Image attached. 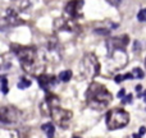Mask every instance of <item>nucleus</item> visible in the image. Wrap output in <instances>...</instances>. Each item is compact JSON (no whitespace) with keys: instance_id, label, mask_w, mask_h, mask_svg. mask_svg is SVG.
<instances>
[{"instance_id":"obj_1","label":"nucleus","mask_w":146,"mask_h":138,"mask_svg":"<svg viewBox=\"0 0 146 138\" xmlns=\"http://www.w3.org/2000/svg\"><path fill=\"white\" fill-rule=\"evenodd\" d=\"M12 51L19 60L22 69L31 75H40L45 68V59L42 58L41 53L32 46L23 45H12Z\"/></svg>"},{"instance_id":"obj_2","label":"nucleus","mask_w":146,"mask_h":138,"mask_svg":"<svg viewBox=\"0 0 146 138\" xmlns=\"http://www.w3.org/2000/svg\"><path fill=\"white\" fill-rule=\"evenodd\" d=\"M111 100H113L111 93L101 83L92 82L86 91V102L88 108L94 110L100 111L106 109V106L111 102Z\"/></svg>"},{"instance_id":"obj_3","label":"nucleus","mask_w":146,"mask_h":138,"mask_svg":"<svg viewBox=\"0 0 146 138\" xmlns=\"http://www.w3.org/2000/svg\"><path fill=\"white\" fill-rule=\"evenodd\" d=\"M106 128L109 131H117V129L124 128L129 123V114L123 109H111L106 113L105 116Z\"/></svg>"},{"instance_id":"obj_4","label":"nucleus","mask_w":146,"mask_h":138,"mask_svg":"<svg viewBox=\"0 0 146 138\" xmlns=\"http://www.w3.org/2000/svg\"><path fill=\"white\" fill-rule=\"evenodd\" d=\"M81 72L86 79H94L100 73V63L95 54L88 53L83 56L81 61Z\"/></svg>"},{"instance_id":"obj_5","label":"nucleus","mask_w":146,"mask_h":138,"mask_svg":"<svg viewBox=\"0 0 146 138\" xmlns=\"http://www.w3.org/2000/svg\"><path fill=\"white\" fill-rule=\"evenodd\" d=\"M128 61V56L124 49H109V67L110 70H118L123 68Z\"/></svg>"},{"instance_id":"obj_6","label":"nucleus","mask_w":146,"mask_h":138,"mask_svg":"<svg viewBox=\"0 0 146 138\" xmlns=\"http://www.w3.org/2000/svg\"><path fill=\"white\" fill-rule=\"evenodd\" d=\"M72 116H73L72 111L60 108V105L53 108V110H51V113H50V118L53 119L54 123H55L56 125H59L60 128H67V127L69 125V123H71V120H72Z\"/></svg>"},{"instance_id":"obj_7","label":"nucleus","mask_w":146,"mask_h":138,"mask_svg":"<svg viewBox=\"0 0 146 138\" xmlns=\"http://www.w3.org/2000/svg\"><path fill=\"white\" fill-rule=\"evenodd\" d=\"M22 113L14 106H1L0 108V123L15 124L21 120Z\"/></svg>"},{"instance_id":"obj_8","label":"nucleus","mask_w":146,"mask_h":138,"mask_svg":"<svg viewBox=\"0 0 146 138\" xmlns=\"http://www.w3.org/2000/svg\"><path fill=\"white\" fill-rule=\"evenodd\" d=\"M82 5H83L82 0H71V1H68L66 8H64L63 17L67 18V19L77 20L82 15Z\"/></svg>"},{"instance_id":"obj_9","label":"nucleus","mask_w":146,"mask_h":138,"mask_svg":"<svg viewBox=\"0 0 146 138\" xmlns=\"http://www.w3.org/2000/svg\"><path fill=\"white\" fill-rule=\"evenodd\" d=\"M60 105V100H59L58 96H55L51 92H46V96L44 97L42 102L40 104V110L44 115L50 116V113L53 110V108Z\"/></svg>"},{"instance_id":"obj_10","label":"nucleus","mask_w":146,"mask_h":138,"mask_svg":"<svg viewBox=\"0 0 146 138\" xmlns=\"http://www.w3.org/2000/svg\"><path fill=\"white\" fill-rule=\"evenodd\" d=\"M55 28L58 31H66V32H78L80 31V26L77 24L76 20L67 19L64 17L55 20Z\"/></svg>"},{"instance_id":"obj_11","label":"nucleus","mask_w":146,"mask_h":138,"mask_svg":"<svg viewBox=\"0 0 146 138\" xmlns=\"http://www.w3.org/2000/svg\"><path fill=\"white\" fill-rule=\"evenodd\" d=\"M1 19L4 20L5 24H8V26H18V24H23V23H25V20L21 19L18 13L15 12L14 9H10V8L5 10Z\"/></svg>"},{"instance_id":"obj_12","label":"nucleus","mask_w":146,"mask_h":138,"mask_svg":"<svg viewBox=\"0 0 146 138\" xmlns=\"http://www.w3.org/2000/svg\"><path fill=\"white\" fill-rule=\"evenodd\" d=\"M37 82L42 90H45L46 92H50L54 88V86L56 85V78L51 74H44L42 73L37 77Z\"/></svg>"},{"instance_id":"obj_13","label":"nucleus","mask_w":146,"mask_h":138,"mask_svg":"<svg viewBox=\"0 0 146 138\" xmlns=\"http://www.w3.org/2000/svg\"><path fill=\"white\" fill-rule=\"evenodd\" d=\"M129 42V37L127 35L119 36V37H113L108 41L109 49H124Z\"/></svg>"},{"instance_id":"obj_14","label":"nucleus","mask_w":146,"mask_h":138,"mask_svg":"<svg viewBox=\"0 0 146 138\" xmlns=\"http://www.w3.org/2000/svg\"><path fill=\"white\" fill-rule=\"evenodd\" d=\"M41 129L45 132V134L48 136V138H54V134H55V128H54V124L46 123V124H44V125L41 127Z\"/></svg>"},{"instance_id":"obj_15","label":"nucleus","mask_w":146,"mask_h":138,"mask_svg":"<svg viewBox=\"0 0 146 138\" xmlns=\"http://www.w3.org/2000/svg\"><path fill=\"white\" fill-rule=\"evenodd\" d=\"M71 78H72V70H69V69L63 70V72H60V74H59V79H60L62 82H68Z\"/></svg>"},{"instance_id":"obj_16","label":"nucleus","mask_w":146,"mask_h":138,"mask_svg":"<svg viewBox=\"0 0 146 138\" xmlns=\"http://www.w3.org/2000/svg\"><path fill=\"white\" fill-rule=\"evenodd\" d=\"M30 86H31V81L27 79V78H25V77H22L19 79V82H18V87H19L21 90H25V88L30 87Z\"/></svg>"},{"instance_id":"obj_17","label":"nucleus","mask_w":146,"mask_h":138,"mask_svg":"<svg viewBox=\"0 0 146 138\" xmlns=\"http://www.w3.org/2000/svg\"><path fill=\"white\" fill-rule=\"evenodd\" d=\"M132 75H133V78L141 79V78H144L145 73H144V70H142L141 68H133L132 69Z\"/></svg>"},{"instance_id":"obj_18","label":"nucleus","mask_w":146,"mask_h":138,"mask_svg":"<svg viewBox=\"0 0 146 138\" xmlns=\"http://www.w3.org/2000/svg\"><path fill=\"white\" fill-rule=\"evenodd\" d=\"M137 19H139L140 22H146V8H144V9H141L139 12V14H137Z\"/></svg>"},{"instance_id":"obj_19","label":"nucleus","mask_w":146,"mask_h":138,"mask_svg":"<svg viewBox=\"0 0 146 138\" xmlns=\"http://www.w3.org/2000/svg\"><path fill=\"white\" fill-rule=\"evenodd\" d=\"M0 83H1V90H3V93H8L7 78H5V77H1V78H0Z\"/></svg>"},{"instance_id":"obj_20","label":"nucleus","mask_w":146,"mask_h":138,"mask_svg":"<svg viewBox=\"0 0 146 138\" xmlns=\"http://www.w3.org/2000/svg\"><path fill=\"white\" fill-rule=\"evenodd\" d=\"M131 102H132V95H131V93H128L127 96H124V97H123L122 104H124V105H126V104H131Z\"/></svg>"},{"instance_id":"obj_21","label":"nucleus","mask_w":146,"mask_h":138,"mask_svg":"<svg viewBox=\"0 0 146 138\" xmlns=\"http://www.w3.org/2000/svg\"><path fill=\"white\" fill-rule=\"evenodd\" d=\"M106 1H108L110 5H113V7H118V5L121 4L122 0H106Z\"/></svg>"},{"instance_id":"obj_22","label":"nucleus","mask_w":146,"mask_h":138,"mask_svg":"<svg viewBox=\"0 0 146 138\" xmlns=\"http://www.w3.org/2000/svg\"><path fill=\"white\" fill-rule=\"evenodd\" d=\"M114 81H115V83H121V82H123V81H124V74H123V75H115Z\"/></svg>"},{"instance_id":"obj_23","label":"nucleus","mask_w":146,"mask_h":138,"mask_svg":"<svg viewBox=\"0 0 146 138\" xmlns=\"http://www.w3.org/2000/svg\"><path fill=\"white\" fill-rule=\"evenodd\" d=\"M141 88H142V86L141 85H139V86H136V88H135V90H136V92L137 93H139V96H140V97H141Z\"/></svg>"},{"instance_id":"obj_24","label":"nucleus","mask_w":146,"mask_h":138,"mask_svg":"<svg viewBox=\"0 0 146 138\" xmlns=\"http://www.w3.org/2000/svg\"><path fill=\"white\" fill-rule=\"evenodd\" d=\"M124 95H126V91H124V90H121V91H119V93H118V97H119V98H123Z\"/></svg>"},{"instance_id":"obj_25","label":"nucleus","mask_w":146,"mask_h":138,"mask_svg":"<svg viewBox=\"0 0 146 138\" xmlns=\"http://www.w3.org/2000/svg\"><path fill=\"white\" fill-rule=\"evenodd\" d=\"M145 133H146V128H145V127H141V128H140V132H139V134H141V136H144Z\"/></svg>"},{"instance_id":"obj_26","label":"nucleus","mask_w":146,"mask_h":138,"mask_svg":"<svg viewBox=\"0 0 146 138\" xmlns=\"http://www.w3.org/2000/svg\"><path fill=\"white\" fill-rule=\"evenodd\" d=\"M133 138H141V134H136V133H135L133 134Z\"/></svg>"},{"instance_id":"obj_27","label":"nucleus","mask_w":146,"mask_h":138,"mask_svg":"<svg viewBox=\"0 0 146 138\" xmlns=\"http://www.w3.org/2000/svg\"><path fill=\"white\" fill-rule=\"evenodd\" d=\"M142 96H144V101H145V102H146V91H145V92H144V95H142Z\"/></svg>"},{"instance_id":"obj_28","label":"nucleus","mask_w":146,"mask_h":138,"mask_svg":"<svg viewBox=\"0 0 146 138\" xmlns=\"http://www.w3.org/2000/svg\"><path fill=\"white\" fill-rule=\"evenodd\" d=\"M145 67H146V59H145Z\"/></svg>"},{"instance_id":"obj_29","label":"nucleus","mask_w":146,"mask_h":138,"mask_svg":"<svg viewBox=\"0 0 146 138\" xmlns=\"http://www.w3.org/2000/svg\"><path fill=\"white\" fill-rule=\"evenodd\" d=\"M73 138H80V137H73Z\"/></svg>"}]
</instances>
